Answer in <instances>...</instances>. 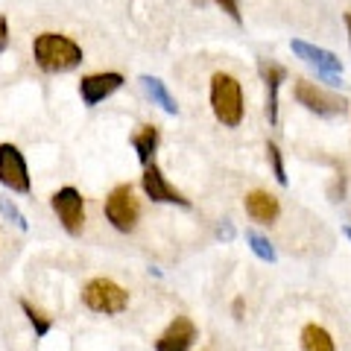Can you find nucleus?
<instances>
[{"instance_id":"f257e3e1","label":"nucleus","mask_w":351,"mask_h":351,"mask_svg":"<svg viewBox=\"0 0 351 351\" xmlns=\"http://www.w3.org/2000/svg\"><path fill=\"white\" fill-rule=\"evenodd\" d=\"M32 59L44 73H68L82 64V47L62 32H38L32 38Z\"/></svg>"},{"instance_id":"f03ea898","label":"nucleus","mask_w":351,"mask_h":351,"mask_svg":"<svg viewBox=\"0 0 351 351\" xmlns=\"http://www.w3.org/2000/svg\"><path fill=\"white\" fill-rule=\"evenodd\" d=\"M211 108L223 126H240V120H243V91H240V82L232 73L211 76Z\"/></svg>"},{"instance_id":"7ed1b4c3","label":"nucleus","mask_w":351,"mask_h":351,"mask_svg":"<svg viewBox=\"0 0 351 351\" xmlns=\"http://www.w3.org/2000/svg\"><path fill=\"white\" fill-rule=\"evenodd\" d=\"M82 304L91 313L117 316L129 307V293L112 278H91L82 287Z\"/></svg>"},{"instance_id":"20e7f679","label":"nucleus","mask_w":351,"mask_h":351,"mask_svg":"<svg viewBox=\"0 0 351 351\" xmlns=\"http://www.w3.org/2000/svg\"><path fill=\"white\" fill-rule=\"evenodd\" d=\"M106 219L112 223L117 232H135L138 219H141V202L135 199V188L132 184H117V188L106 196Z\"/></svg>"},{"instance_id":"39448f33","label":"nucleus","mask_w":351,"mask_h":351,"mask_svg":"<svg viewBox=\"0 0 351 351\" xmlns=\"http://www.w3.org/2000/svg\"><path fill=\"white\" fill-rule=\"evenodd\" d=\"M50 208H53V214L59 217L62 228L71 237L82 234V226H85V199H82L80 191L71 188V184H68V188H59L56 193L50 196Z\"/></svg>"},{"instance_id":"423d86ee","label":"nucleus","mask_w":351,"mask_h":351,"mask_svg":"<svg viewBox=\"0 0 351 351\" xmlns=\"http://www.w3.org/2000/svg\"><path fill=\"white\" fill-rule=\"evenodd\" d=\"M0 184L12 193H29L32 191L27 158L15 144H0Z\"/></svg>"},{"instance_id":"0eeeda50","label":"nucleus","mask_w":351,"mask_h":351,"mask_svg":"<svg viewBox=\"0 0 351 351\" xmlns=\"http://www.w3.org/2000/svg\"><path fill=\"white\" fill-rule=\"evenodd\" d=\"M295 100H299V106H304L307 112H313L319 117H337V114H343L346 106H348L343 97L328 94L322 88H316L313 82H304V80L295 82Z\"/></svg>"},{"instance_id":"6e6552de","label":"nucleus","mask_w":351,"mask_h":351,"mask_svg":"<svg viewBox=\"0 0 351 351\" xmlns=\"http://www.w3.org/2000/svg\"><path fill=\"white\" fill-rule=\"evenodd\" d=\"M123 88V73L117 71H103V73H88L80 80V97L88 108L100 106L103 100H108L114 91Z\"/></svg>"},{"instance_id":"1a4fd4ad","label":"nucleus","mask_w":351,"mask_h":351,"mask_svg":"<svg viewBox=\"0 0 351 351\" xmlns=\"http://www.w3.org/2000/svg\"><path fill=\"white\" fill-rule=\"evenodd\" d=\"M141 188H144V193L149 196L152 202H167V205L191 208V199H184V196L173 188V184L167 182V176L161 173L158 164H147L144 176H141Z\"/></svg>"},{"instance_id":"9d476101","label":"nucleus","mask_w":351,"mask_h":351,"mask_svg":"<svg viewBox=\"0 0 351 351\" xmlns=\"http://www.w3.org/2000/svg\"><path fill=\"white\" fill-rule=\"evenodd\" d=\"M290 50H293L299 59L311 62L319 76H325V73H328V76H343V62H339V56H337V53H331V50L313 47V44H307V41H302V38H293V41H290Z\"/></svg>"},{"instance_id":"9b49d317","label":"nucleus","mask_w":351,"mask_h":351,"mask_svg":"<svg viewBox=\"0 0 351 351\" xmlns=\"http://www.w3.org/2000/svg\"><path fill=\"white\" fill-rule=\"evenodd\" d=\"M196 339V325L188 316H176L156 339V351H191Z\"/></svg>"},{"instance_id":"f8f14e48","label":"nucleus","mask_w":351,"mask_h":351,"mask_svg":"<svg viewBox=\"0 0 351 351\" xmlns=\"http://www.w3.org/2000/svg\"><path fill=\"white\" fill-rule=\"evenodd\" d=\"M243 205H246V214L255 219V223H261V226L276 223L278 214H281V202L272 193H267V191H252V193H246V202Z\"/></svg>"},{"instance_id":"ddd939ff","label":"nucleus","mask_w":351,"mask_h":351,"mask_svg":"<svg viewBox=\"0 0 351 351\" xmlns=\"http://www.w3.org/2000/svg\"><path fill=\"white\" fill-rule=\"evenodd\" d=\"M261 76L263 82H267V120L272 126L278 123V88L284 82V76H287V71L281 68V64H261Z\"/></svg>"},{"instance_id":"4468645a","label":"nucleus","mask_w":351,"mask_h":351,"mask_svg":"<svg viewBox=\"0 0 351 351\" xmlns=\"http://www.w3.org/2000/svg\"><path fill=\"white\" fill-rule=\"evenodd\" d=\"M141 85H144L147 97H149V100L161 108V112H167V114H179V106H176L173 94L167 91V85H164V82L158 80V76L144 73V76H141Z\"/></svg>"},{"instance_id":"2eb2a0df","label":"nucleus","mask_w":351,"mask_h":351,"mask_svg":"<svg viewBox=\"0 0 351 351\" xmlns=\"http://www.w3.org/2000/svg\"><path fill=\"white\" fill-rule=\"evenodd\" d=\"M158 141H161L158 126H141L135 135H132V147H135L138 161L144 164V167L152 164V156H156V149H158Z\"/></svg>"},{"instance_id":"dca6fc26","label":"nucleus","mask_w":351,"mask_h":351,"mask_svg":"<svg viewBox=\"0 0 351 351\" xmlns=\"http://www.w3.org/2000/svg\"><path fill=\"white\" fill-rule=\"evenodd\" d=\"M299 346H302V351H337L334 337L328 334L322 325H316V322H311V325L302 328Z\"/></svg>"},{"instance_id":"f3484780","label":"nucleus","mask_w":351,"mask_h":351,"mask_svg":"<svg viewBox=\"0 0 351 351\" xmlns=\"http://www.w3.org/2000/svg\"><path fill=\"white\" fill-rule=\"evenodd\" d=\"M21 311H24V316H27V322L32 325V331H36V337H47L50 331H53V319H47L41 311H36L27 299H21Z\"/></svg>"},{"instance_id":"a211bd4d","label":"nucleus","mask_w":351,"mask_h":351,"mask_svg":"<svg viewBox=\"0 0 351 351\" xmlns=\"http://www.w3.org/2000/svg\"><path fill=\"white\" fill-rule=\"evenodd\" d=\"M246 243L252 246V252H255V255H258L261 261H267V263H276V261H278L276 246H272L263 234H258V232H246Z\"/></svg>"},{"instance_id":"6ab92c4d","label":"nucleus","mask_w":351,"mask_h":351,"mask_svg":"<svg viewBox=\"0 0 351 351\" xmlns=\"http://www.w3.org/2000/svg\"><path fill=\"white\" fill-rule=\"evenodd\" d=\"M0 214H3L6 223H12L15 228H21V232H29V223H27L24 211H21V208L9 199V196H0Z\"/></svg>"},{"instance_id":"aec40b11","label":"nucleus","mask_w":351,"mask_h":351,"mask_svg":"<svg viewBox=\"0 0 351 351\" xmlns=\"http://www.w3.org/2000/svg\"><path fill=\"white\" fill-rule=\"evenodd\" d=\"M267 158H269V164H272V173H276V179H278V184H287L290 179H287V170H284V158H281V149L272 144H267Z\"/></svg>"},{"instance_id":"412c9836","label":"nucleus","mask_w":351,"mask_h":351,"mask_svg":"<svg viewBox=\"0 0 351 351\" xmlns=\"http://www.w3.org/2000/svg\"><path fill=\"white\" fill-rule=\"evenodd\" d=\"M9 44H12V29H9V18L0 15V56L9 50Z\"/></svg>"},{"instance_id":"4be33fe9","label":"nucleus","mask_w":351,"mask_h":351,"mask_svg":"<svg viewBox=\"0 0 351 351\" xmlns=\"http://www.w3.org/2000/svg\"><path fill=\"white\" fill-rule=\"evenodd\" d=\"M219 6H223V12H228V18L234 21V24H243V15H240V0H217Z\"/></svg>"},{"instance_id":"5701e85b","label":"nucleus","mask_w":351,"mask_h":351,"mask_svg":"<svg viewBox=\"0 0 351 351\" xmlns=\"http://www.w3.org/2000/svg\"><path fill=\"white\" fill-rule=\"evenodd\" d=\"M219 240H226V243H232V240H234V226L232 223H228V219H223V223H219L217 226V232H214Z\"/></svg>"},{"instance_id":"b1692460","label":"nucleus","mask_w":351,"mask_h":351,"mask_svg":"<svg viewBox=\"0 0 351 351\" xmlns=\"http://www.w3.org/2000/svg\"><path fill=\"white\" fill-rule=\"evenodd\" d=\"M240 311H243V302L237 299V302H234V319H240Z\"/></svg>"},{"instance_id":"393cba45","label":"nucleus","mask_w":351,"mask_h":351,"mask_svg":"<svg viewBox=\"0 0 351 351\" xmlns=\"http://www.w3.org/2000/svg\"><path fill=\"white\" fill-rule=\"evenodd\" d=\"M346 27H348V41H351V12L346 15Z\"/></svg>"},{"instance_id":"a878e982","label":"nucleus","mask_w":351,"mask_h":351,"mask_svg":"<svg viewBox=\"0 0 351 351\" xmlns=\"http://www.w3.org/2000/svg\"><path fill=\"white\" fill-rule=\"evenodd\" d=\"M343 234H346V237L351 240V226H343Z\"/></svg>"}]
</instances>
